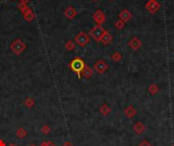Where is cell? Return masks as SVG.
Here are the masks:
<instances>
[{
  "instance_id": "cell-27",
  "label": "cell",
  "mask_w": 174,
  "mask_h": 146,
  "mask_svg": "<svg viewBox=\"0 0 174 146\" xmlns=\"http://www.w3.org/2000/svg\"><path fill=\"white\" fill-rule=\"evenodd\" d=\"M47 146H56L52 141H47Z\"/></svg>"
},
{
  "instance_id": "cell-21",
  "label": "cell",
  "mask_w": 174,
  "mask_h": 146,
  "mask_svg": "<svg viewBox=\"0 0 174 146\" xmlns=\"http://www.w3.org/2000/svg\"><path fill=\"white\" fill-rule=\"evenodd\" d=\"M41 132H42L43 134H45V135H48L49 133L51 132V128L48 126V125H44V126L41 128Z\"/></svg>"
},
{
  "instance_id": "cell-20",
  "label": "cell",
  "mask_w": 174,
  "mask_h": 146,
  "mask_svg": "<svg viewBox=\"0 0 174 146\" xmlns=\"http://www.w3.org/2000/svg\"><path fill=\"white\" fill-rule=\"evenodd\" d=\"M149 91H150L152 94H156L157 92L159 91V87L156 85V84H151V85L149 86Z\"/></svg>"
},
{
  "instance_id": "cell-18",
  "label": "cell",
  "mask_w": 174,
  "mask_h": 146,
  "mask_svg": "<svg viewBox=\"0 0 174 146\" xmlns=\"http://www.w3.org/2000/svg\"><path fill=\"white\" fill-rule=\"evenodd\" d=\"M24 104L27 107V108L31 109V108H33V107L35 106V100H33L32 98H27L26 100H24Z\"/></svg>"
},
{
  "instance_id": "cell-13",
  "label": "cell",
  "mask_w": 174,
  "mask_h": 146,
  "mask_svg": "<svg viewBox=\"0 0 174 146\" xmlns=\"http://www.w3.org/2000/svg\"><path fill=\"white\" fill-rule=\"evenodd\" d=\"M128 45H129L130 48L133 49V50H138V49L140 47V45H142V43H140V41L138 40V38H133L129 43H128Z\"/></svg>"
},
{
  "instance_id": "cell-12",
  "label": "cell",
  "mask_w": 174,
  "mask_h": 146,
  "mask_svg": "<svg viewBox=\"0 0 174 146\" xmlns=\"http://www.w3.org/2000/svg\"><path fill=\"white\" fill-rule=\"evenodd\" d=\"M111 41H112V36H111L108 32H106V30H105L104 35H103V37L101 38L100 42H102L104 45H109L111 43Z\"/></svg>"
},
{
  "instance_id": "cell-10",
  "label": "cell",
  "mask_w": 174,
  "mask_h": 146,
  "mask_svg": "<svg viewBox=\"0 0 174 146\" xmlns=\"http://www.w3.org/2000/svg\"><path fill=\"white\" fill-rule=\"evenodd\" d=\"M124 115H125V117H127L128 119H131L136 115V110L132 106H128L127 108L124 110Z\"/></svg>"
},
{
  "instance_id": "cell-32",
  "label": "cell",
  "mask_w": 174,
  "mask_h": 146,
  "mask_svg": "<svg viewBox=\"0 0 174 146\" xmlns=\"http://www.w3.org/2000/svg\"><path fill=\"white\" fill-rule=\"evenodd\" d=\"M30 146H37V145H35V144H31Z\"/></svg>"
},
{
  "instance_id": "cell-16",
  "label": "cell",
  "mask_w": 174,
  "mask_h": 146,
  "mask_svg": "<svg viewBox=\"0 0 174 146\" xmlns=\"http://www.w3.org/2000/svg\"><path fill=\"white\" fill-rule=\"evenodd\" d=\"M100 113L102 115H104V116H107V115H109L110 114V112H111V109H110V107L108 106V104H102L101 106V108H100Z\"/></svg>"
},
{
  "instance_id": "cell-24",
  "label": "cell",
  "mask_w": 174,
  "mask_h": 146,
  "mask_svg": "<svg viewBox=\"0 0 174 146\" xmlns=\"http://www.w3.org/2000/svg\"><path fill=\"white\" fill-rule=\"evenodd\" d=\"M115 26L117 28H119V30H121V28H123V26H124V22L122 21V20H118V21L115 22Z\"/></svg>"
},
{
  "instance_id": "cell-26",
  "label": "cell",
  "mask_w": 174,
  "mask_h": 146,
  "mask_svg": "<svg viewBox=\"0 0 174 146\" xmlns=\"http://www.w3.org/2000/svg\"><path fill=\"white\" fill-rule=\"evenodd\" d=\"M62 146H73V144H72L71 142H69V141H66L65 143H63V144H62Z\"/></svg>"
},
{
  "instance_id": "cell-8",
  "label": "cell",
  "mask_w": 174,
  "mask_h": 146,
  "mask_svg": "<svg viewBox=\"0 0 174 146\" xmlns=\"http://www.w3.org/2000/svg\"><path fill=\"white\" fill-rule=\"evenodd\" d=\"M146 7H147V9H148L149 11L155 12V11H157V10L159 9L160 5H159V4L157 3L156 0H150V1H149L148 3H147Z\"/></svg>"
},
{
  "instance_id": "cell-22",
  "label": "cell",
  "mask_w": 174,
  "mask_h": 146,
  "mask_svg": "<svg viewBox=\"0 0 174 146\" xmlns=\"http://www.w3.org/2000/svg\"><path fill=\"white\" fill-rule=\"evenodd\" d=\"M112 60L113 61H115V62H118V61H120L122 59V55L120 54V53H118V52H116V53H114V54L112 55Z\"/></svg>"
},
{
  "instance_id": "cell-6",
  "label": "cell",
  "mask_w": 174,
  "mask_h": 146,
  "mask_svg": "<svg viewBox=\"0 0 174 146\" xmlns=\"http://www.w3.org/2000/svg\"><path fill=\"white\" fill-rule=\"evenodd\" d=\"M93 17H94L95 21L98 24V26L102 24L103 22L105 21V19H106V16H105V14L103 13L101 10H97V11L94 13V15H93Z\"/></svg>"
},
{
  "instance_id": "cell-2",
  "label": "cell",
  "mask_w": 174,
  "mask_h": 146,
  "mask_svg": "<svg viewBox=\"0 0 174 146\" xmlns=\"http://www.w3.org/2000/svg\"><path fill=\"white\" fill-rule=\"evenodd\" d=\"M26 48H27L26 44H24L20 39H16V40H14L13 42L10 44V49H11V51L15 55H17V56L22 54V53L26 50Z\"/></svg>"
},
{
  "instance_id": "cell-31",
  "label": "cell",
  "mask_w": 174,
  "mask_h": 146,
  "mask_svg": "<svg viewBox=\"0 0 174 146\" xmlns=\"http://www.w3.org/2000/svg\"><path fill=\"white\" fill-rule=\"evenodd\" d=\"M7 146H17L16 144H14V143H10V144H8Z\"/></svg>"
},
{
  "instance_id": "cell-4",
  "label": "cell",
  "mask_w": 174,
  "mask_h": 146,
  "mask_svg": "<svg viewBox=\"0 0 174 146\" xmlns=\"http://www.w3.org/2000/svg\"><path fill=\"white\" fill-rule=\"evenodd\" d=\"M74 42H75L78 46L85 47L90 42V37H89L86 33H80V34L76 35L75 38H74Z\"/></svg>"
},
{
  "instance_id": "cell-33",
  "label": "cell",
  "mask_w": 174,
  "mask_h": 146,
  "mask_svg": "<svg viewBox=\"0 0 174 146\" xmlns=\"http://www.w3.org/2000/svg\"><path fill=\"white\" fill-rule=\"evenodd\" d=\"M93 1H98V0H93Z\"/></svg>"
},
{
  "instance_id": "cell-15",
  "label": "cell",
  "mask_w": 174,
  "mask_h": 146,
  "mask_svg": "<svg viewBox=\"0 0 174 146\" xmlns=\"http://www.w3.org/2000/svg\"><path fill=\"white\" fill-rule=\"evenodd\" d=\"M27 134H28V132H27V130L24 128H22V127H20V128L16 130L15 132V135L18 137L20 139H22L24 138V137L27 136Z\"/></svg>"
},
{
  "instance_id": "cell-19",
  "label": "cell",
  "mask_w": 174,
  "mask_h": 146,
  "mask_svg": "<svg viewBox=\"0 0 174 146\" xmlns=\"http://www.w3.org/2000/svg\"><path fill=\"white\" fill-rule=\"evenodd\" d=\"M65 49L67 51H73L74 49H75V44H74L72 41H67V42L65 43Z\"/></svg>"
},
{
  "instance_id": "cell-34",
  "label": "cell",
  "mask_w": 174,
  "mask_h": 146,
  "mask_svg": "<svg viewBox=\"0 0 174 146\" xmlns=\"http://www.w3.org/2000/svg\"><path fill=\"white\" fill-rule=\"evenodd\" d=\"M11 1H15V0H11Z\"/></svg>"
},
{
  "instance_id": "cell-23",
  "label": "cell",
  "mask_w": 174,
  "mask_h": 146,
  "mask_svg": "<svg viewBox=\"0 0 174 146\" xmlns=\"http://www.w3.org/2000/svg\"><path fill=\"white\" fill-rule=\"evenodd\" d=\"M18 8H20V11H22V12H24V11H26V10L29 8V6H27V4L22 3V2H20V3L18 4Z\"/></svg>"
},
{
  "instance_id": "cell-35",
  "label": "cell",
  "mask_w": 174,
  "mask_h": 146,
  "mask_svg": "<svg viewBox=\"0 0 174 146\" xmlns=\"http://www.w3.org/2000/svg\"><path fill=\"white\" fill-rule=\"evenodd\" d=\"M172 146H174V144H173V145H172Z\"/></svg>"
},
{
  "instance_id": "cell-9",
  "label": "cell",
  "mask_w": 174,
  "mask_h": 146,
  "mask_svg": "<svg viewBox=\"0 0 174 146\" xmlns=\"http://www.w3.org/2000/svg\"><path fill=\"white\" fill-rule=\"evenodd\" d=\"M22 15H24V19H26L27 21H29V22L33 21V20L35 19V14H34V12L32 11V9H31L30 7H29L24 12H22Z\"/></svg>"
},
{
  "instance_id": "cell-1",
  "label": "cell",
  "mask_w": 174,
  "mask_h": 146,
  "mask_svg": "<svg viewBox=\"0 0 174 146\" xmlns=\"http://www.w3.org/2000/svg\"><path fill=\"white\" fill-rule=\"evenodd\" d=\"M86 65V63L84 62L82 58L76 57L73 60H71V62L69 63V68L71 69L73 72H75L78 75V77H80V73L84 70V67Z\"/></svg>"
},
{
  "instance_id": "cell-30",
  "label": "cell",
  "mask_w": 174,
  "mask_h": 146,
  "mask_svg": "<svg viewBox=\"0 0 174 146\" xmlns=\"http://www.w3.org/2000/svg\"><path fill=\"white\" fill-rule=\"evenodd\" d=\"M40 146H47V141H43Z\"/></svg>"
},
{
  "instance_id": "cell-3",
  "label": "cell",
  "mask_w": 174,
  "mask_h": 146,
  "mask_svg": "<svg viewBox=\"0 0 174 146\" xmlns=\"http://www.w3.org/2000/svg\"><path fill=\"white\" fill-rule=\"evenodd\" d=\"M104 33H105V30L102 28V26H96L95 28H93L92 30H91L90 36L92 37L95 41H97V42H100L101 38L103 37Z\"/></svg>"
},
{
  "instance_id": "cell-28",
  "label": "cell",
  "mask_w": 174,
  "mask_h": 146,
  "mask_svg": "<svg viewBox=\"0 0 174 146\" xmlns=\"http://www.w3.org/2000/svg\"><path fill=\"white\" fill-rule=\"evenodd\" d=\"M0 146H7V145L5 144V142L3 140H0Z\"/></svg>"
},
{
  "instance_id": "cell-7",
  "label": "cell",
  "mask_w": 174,
  "mask_h": 146,
  "mask_svg": "<svg viewBox=\"0 0 174 146\" xmlns=\"http://www.w3.org/2000/svg\"><path fill=\"white\" fill-rule=\"evenodd\" d=\"M76 14H78V11H76L75 8L72 7V6H68L65 9V11H64V15H65L66 18H68V19H73L76 16Z\"/></svg>"
},
{
  "instance_id": "cell-29",
  "label": "cell",
  "mask_w": 174,
  "mask_h": 146,
  "mask_svg": "<svg viewBox=\"0 0 174 146\" xmlns=\"http://www.w3.org/2000/svg\"><path fill=\"white\" fill-rule=\"evenodd\" d=\"M30 1H31V0H20V2H22V3H24V4L29 3Z\"/></svg>"
},
{
  "instance_id": "cell-14",
  "label": "cell",
  "mask_w": 174,
  "mask_h": 146,
  "mask_svg": "<svg viewBox=\"0 0 174 146\" xmlns=\"http://www.w3.org/2000/svg\"><path fill=\"white\" fill-rule=\"evenodd\" d=\"M82 75H84V77L85 78H87V79H89V78H91L92 77V75H93V69L92 68H90V67L88 66V65H85V67H84V70H82Z\"/></svg>"
},
{
  "instance_id": "cell-11",
  "label": "cell",
  "mask_w": 174,
  "mask_h": 146,
  "mask_svg": "<svg viewBox=\"0 0 174 146\" xmlns=\"http://www.w3.org/2000/svg\"><path fill=\"white\" fill-rule=\"evenodd\" d=\"M132 129H133V131L136 133V134H143V133L145 132V125L143 124L142 122H136V124L133 125V127H132Z\"/></svg>"
},
{
  "instance_id": "cell-5",
  "label": "cell",
  "mask_w": 174,
  "mask_h": 146,
  "mask_svg": "<svg viewBox=\"0 0 174 146\" xmlns=\"http://www.w3.org/2000/svg\"><path fill=\"white\" fill-rule=\"evenodd\" d=\"M94 69L98 73L102 74L108 69V64L106 62H104L103 60H99L98 62H96V64L94 65Z\"/></svg>"
},
{
  "instance_id": "cell-25",
  "label": "cell",
  "mask_w": 174,
  "mask_h": 146,
  "mask_svg": "<svg viewBox=\"0 0 174 146\" xmlns=\"http://www.w3.org/2000/svg\"><path fill=\"white\" fill-rule=\"evenodd\" d=\"M138 146H152V145H151L150 143L148 142V141L144 140V141H142V142H140Z\"/></svg>"
},
{
  "instance_id": "cell-17",
  "label": "cell",
  "mask_w": 174,
  "mask_h": 146,
  "mask_svg": "<svg viewBox=\"0 0 174 146\" xmlns=\"http://www.w3.org/2000/svg\"><path fill=\"white\" fill-rule=\"evenodd\" d=\"M119 16H120V18H121V20L122 21H127V20H129L130 19V13L127 11V10H122L121 11V13L119 14Z\"/></svg>"
}]
</instances>
